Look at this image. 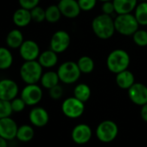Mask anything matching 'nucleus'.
Here are the masks:
<instances>
[{
	"mask_svg": "<svg viewBox=\"0 0 147 147\" xmlns=\"http://www.w3.org/2000/svg\"><path fill=\"white\" fill-rule=\"evenodd\" d=\"M30 14L32 21L35 23L40 24L45 21V10L39 5L30 10Z\"/></svg>",
	"mask_w": 147,
	"mask_h": 147,
	"instance_id": "c756f323",
	"label": "nucleus"
},
{
	"mask_svg": "<svg viewBox=\"0 0 147 147\" xmlns=\"http://www.w3.org/2000/svg\"><path fill=\"white\" fill-rule=\"evenodd\" d=\"M82 11H92L97 4L98 0H77Z\"/></svg>",
	"mask_w": 147,
	"mask_h": 147,
	"instance_id": "473e14b6",
	"label": "nucleus"
},
{
	"mask_svg": "<svg viewBox=\"0 0 147 147\" xmlns=\"http://www.w3.org/2000/svg\"><path fill=\"white\" fill-rule=\"evenodd\" d=\"M61 16V12L56 5H51L45 9V20L49 24L57 23Z\"/></svg>",
	"mask_w": 147,
	"mask_h": 147,
	"instance_id": "bb28decb",
	"label": "nucleus"
},
{
	"mask_svg": "<svg viewBox=\"0 0 147 147\" xmlns=\"http://www.w3.org/2000/svg\"><path fill=\"white\" fill-rule=\"evenodd\" d=\"M19 87L18 83L10 78L0 80V100L11 101L18 97Z\"/></svg>",
	"mask_w": 147,
	"mask_h": 147,
	"instance_id": "9b49d317",
	"label": "nucleus"
},
{
	"mask_svg": "<svg viewBox=\"0 0 147 147\" xmlns=\"http://www.w3.org/2000/svg\"><path fill=\"white\" fill-rule=\"evenodd\" d=\"M138 1H139V2H146L147 0H138Z\"/></svg>",
	"mask_w": 147,
	"mask_h": 147,
	"instance_id": "ea45409f",
	"label": "nucleus"
},
{
	"mask_svg": "<svg viewBox=\"0 0 147 147\" xmlns=\"http://www.w3.org/2000/svg\"><path fill=\"white\" fill-rule=\"evenodd\" d=\"M133 15L139 25L147 26V1L139 2L134 10Z\"/></svg>",
	"mask_w": 147,
	"mask_h": 147,
	"instance_id": "393cba45",
	"label": "nucleus"
},
{
	"mask_svg": "<svg viewBox=\"0 0 147 147\" xmlns=\"http://www.w3.org/2000/svg\"><path fill=\"white\" fill-rule=\"evenodd\" d=\"M71 38L69 34L65 30L55 31L50 39L49 48L57 54L63 53L66 51L70 45Z\"/></svg>",
	"mask_w": 147,
	"mask_h": 147,
	"instance_id": "1a4fd4ad",
	"label": "nucleus"
},
{
	"mask_svg": "<svg viewBox=\"0 0 147 147\" xmlns=\"http://www.w3.org/2000/svg\"><path fill=\"white\" fill-rule=\"evenodd\" d=\"M11 105L13 113H21L25 109L27 106L24 100L21 97H16L12 100H11Z\"/></svg>",
	"mask_w": 147,
	"mask_h": 147,
	"instance_id": "2f4dec72",
	"label": "nucleus"
},
{
	"mask_svg": "<svg viewBox=\"0 0 147 147\" xmlns=\"http://www.w3.org/2000/svg\"><path fill=\"white\" fill-rule=\"evenodd\" d=\"M118 132L119 128L117 124L109 119L100 122L96 128V136L103 143H109L114 140Z\"/></svg>",
	"mask_w": 147,
	"mask_h": 147,
	"instance_id": "0eeeda50",
	"label": "nucleus"
},
{
	"mask_svg": "<svg viewBox=\"0 0 147 147\" xmlns=\"http://www.w3.org/2000/svg\"><path fill=\"white\" fill-rule=\"evenodd\" d=\"M74 96L82 102H86L91 96V88L85 83H80L76 86L74 89Z\"/></svg>",
	"mask_w": 147,
	"mask_h": 147,
	"instance_id": "a878e982",
	"label": "nucleus"
},
{
	"mask_svg": "<svg viewBox=\"0 0 147 147\" xmlns=\"http://www.w3.org/2000/svg\"><path fill=\"white\" fill-rule=\"evenodd\" d=\"M57 5L61 15L70 19L77 18L82 11L77 0H59Z\"/></svg>",
	"mask_w": 147,
	"mask_h": 147,
	"instance_id": "4468645a",
	"label": "nucleus"
},
{
	"mask_svg": "<svg viewBox=\"0 0 147 147\" xmlns=\"http://www.w3.org/2000/svg\"><path fill=\"white\" fill-rule=\"evenodd\" d=\"M77 65L82 74H90L94 69V61L90 56L88 55L81 56L77 61Z\"/></svg>",
	"mask_w": 147,
	"mask_h": 147,
	"instance_id": "cd10ccee",
	"label": "nucleus"
},
{
	"mask_svg": "<svg viewBox=\"0 0 147 147\" xmlns=\"http://www.w3.org/2000/svg\"><path fill=\"white\" fill-rule=\"evenodd\" d=\"M12 21L18 28H24L28 26L32 22L30 11L22 7L18 8L12 15Z\"/></svg>",
	"mask_w": 147,
	"mask_h": 147,
	"instance_id": "f3484780",
	"label": "nucleus"
},
{
	"mask_svg": "<svg viewBox=\"0 0 147 147\" xmlns=\"http://www.w3.org/2000/svg\"><path fill=\"white\" fill-rule=\"evenodd\" d=\"M84 110V102L81 101L75 96L67 98L61 104V111L63 114L70 119H77L81 117L83 114Z\"/></svg>",
	"mask_w": 147,
	"mask_h": 147,
	"instance_id": "423d86ee",
	"label": "nucleus"
},
{
	"mask_svg": "<svg viewBox=\"0 0 147 147\" xmlns=\"http://www.w3.org/2000/svg\"><path fill=\"white\" fill-rule=\"evenodd\" d=\"M49 94L53 100H59L63 95V88L61 85H56L52 88L49 89Z\"/></svg>",
	"mask_w": 147,
	"mask_h": 147,
	"instance_id": "72a5a7b5",
	"label": "nucleus"
},
{
	"mask_svg": "<svg viewBox=\"0 0 147 147\" xmlns=\"http://www.w3.org/2000/svg\"><path fill=\"white\" fill-rule=\"evenodd\" d=\"M12 113L13 111L11 108V101L0 100V119L6 117H11Z\"/></svg>",
	"mask_w": 147,
	"mask_h": 147,
	"instance_id": "7c9ffc66",
	"label": "nucleus"
},
{
	"mask_svg": "<svg viewBox=\"0 0 147 147\" xmlns=\"http://www.w3.org/2000/svg\"><path fill=\"white\" fill-rule=\"evenodd\" d=\"M14 57L9 48L0 47V70L9 69L13 64Z\"/></svg>",
	"mask_w": 147,
	"mask_h": 147,
	"instance_id": "5701e85b",
	"label": "nucleus"
},
{
	"mask_svg": "<svg viewBox=\"0 0 147 147\" xmlns=\"http://www.w3.org/2000/svg\"><path fill=\"white\" fill-rule=\"evenodd\" d=\"M72 139L77 144H87L92 138V130L89 125L86 124H79L74 127L72 133Z\"/></svg>",
	"mask_w": 147,
	"mask_h": 147,
	"instance_id": "2eb2a0df",
	"label": "nucleus"
},
{
	"mask_svg": "<svg viewBox=\"0 0 147 147\" xmlns=\"http://www.w3.org/2000/svg\"><path fill=\"white\" fill-rule=\"evenodd\" d=\"M58 54L52 49H47L41 52L37 61L43 68H51L58 62Z\"/></svg>",
	"mask_w": 147,
	"mask_h": 147,
	"instance_id": "aec40b11",
	"label": "nucleus"
},
{
	"mask_svg": "<svg viewBox=\"0 0 147 147\" xmlns=\"http://www.w3.org/2000/svg\"><path fill=\"white\" fill-rule=\"evenodd\" d=\"M39 3L40 0H18V4L20 7L30 11L39 5Z\"/></svg>",
	"mask_w": 147,
	"mask_h": 147,
	"instance_id": "f704fd0d",
	"label": "nucleus"
},
{
	"mask_svg": "<svg viewBox=\"0 0 147 147\" xmlns=\"http://www.w3.org/2000/svg\"><path fill=\"white\" fill-rule=\"evenodd\" d=\"M128 96L132 103L143 106L147 103V87L140 82H135L128 89Z\"/></svg>",
	"mask_w": 147,
	"mask_h": 147,
	"instance_id": "f8f14e48",
	"label": "nucleus"
},
{
	"mask_svg": "<svg viewBox=\"0 0 147 147\" xmlns=\"http://www.w3.org/2000/svg\"><path fill=\"white\" fill-rule=\"evenodd\" d=\"M116 84L121 89H129L135 83V77L132 72L125 69L122 72L116 74L115 77Z\"/></svg>",
	"mask_w": 147,
	"mask_h": 147,
	"instance_id": "6ab92c4d",
	"label": "nucleus"
},
{
	"mask_svg": "<svg viewBox=\"0 0 147 147\" xmlns=\"http://www.w3.org/2000/svg\"><path fill=\"white\" fill-rule=\"evenodd\" d=\"M101 11H102V13L109 15V16H112L113 13H115V9H114L113 1L103 2L102 6H101Z\"/></svg>",
	"mask_w": 147,
	"mask_h": 147,
	"instance_id": "c9c22d12",
	"label": "nucleus"
},
{
	"mask_svg": "<svg viewBox=\"0 0 147 147\" xmlns=\"http://www.w3.org/2000/svg\"><path fill=\"white\" fill-rule=\"evenodd\" d=\"M35 135L34 128L30 125H22L18 126L16 138L23 143L30 142Z\"/></svg>",
	"mask_w": 147,
	"mask_h": 147,
	"instance_id": "b1692460",
	"label": "nucleus"
},
{
	"mask_svg": "<svg viewBox=\"0 0 147 147\" xmlns=\"http://www.w3.org/2000/svg\"><path fill=\"white\" fill-rule=\"evenodd\" d=\"M29 120L31 125L36 127H42L48 124L49 120V115L45 108L35 106L30 111Z\"/></svg>",
	"mask_w": 147,
	"mask_h": 147,
	"instance_id": "dca6fc26",
	"label": "nucleus"
},
{
	"mask_svg": "<svg viewBox=\"0 0 147 147\" xmlns=\"http://www.w3.org/2000/svg\"><path fill=\"white\" fill-rule=\"evenodd\" d=\"M92 30L98 38L107 40L111 38L116 31L114 19L112 18V16L101 13L93 19Z\"/></svg>",
	"mask_w": 147,
	"mask_h": 147,
	"instance_id": "f257e3e1",
	"label": "nucleus"
},
{
	"mask_svg": "<svg viewBox=\"0 0 147 147\" xmlns=\"http://www.w3.org/2000/svg\"><path fill=\"white\" fill-rule=\"evenodd\" d=\"M131 36L136 45L139 47L147 46V30H146L138 29Z\"/></svg>",
	"mask_w": 147,
	"mask_h": 147,
	"instance_id": "c85d7f7f",
	"label": "nucleus"
},
{
	"mask_svg": "<svg viewBox=\"0 0 147 147\" xmlns=\"http://www.w3.org/2000/svg\"><path fill=\"white\" fill-rule=\"evenodd\" d=\"M59 82H60V79H59L57 72L52 71V70L43 73L40 80V83L42 87L48 90L58 85Z\"/></svg>",
	"mask_w": 147,
	"mask_h": 147,
	"instance_id": "4be33fe9",
	"label": "nucleus"
},
{
	"mask_svg": "<svg viewBox=\"0 0 147 147\" xmlns=\"http://www.w3.org/2000/svg\"><path fill=\"white\" fill-rule=\"evenodd\" d=\"M131 58L129 54L122 49H116L109 53L107 58V69L113 74H118L128 68L130 65Z\"/></svg>",
	"mask_w": 147,
	"mask_h": 147,
	"instance_id": "f03ea898",
	"label": "nucleus"
},
{
	"mask_svg": "<svg viewBox=\"0 0 147 147\" xmlns=\"http://www.w3.org/2000/svg\"><path fill=\"white\" fill-rule=\"evenodd\" d=\"M0 147H8V140L0 137Z\"/></svg>",
	"mask_w": 147,
	"mask_h": 147,
	"instance_id": "4c0bfd02",
	"label": "nucleus"
},
{
	"mask_svg": "<svg viewBox=\"0 0 147 147\" xmlns=\"http://www.w3.org/2000/svg\"><path fill=\"white\" fill-rule=\"evenodd\" d=\"M42 89L37 84H26L20 93V97L27 106L35 107L42 99Z\"/></svg>",
	"mask_w": 147,
	"mask_h": 147,
	"instance_id": "6e6552de",
	"label": "nucleus"
},
{
	"mask_svg": "<svg viewBox=\"0 0 147 147\" xmlns=\"http://www.w3.org/2000/svg\"><path fill=\"white\" fill-rule=\"evenodd\" d=\"M115 30L122 36H131L138 29L139 24L132 13L119 14L114 18Z\"/></svg>",
	"mask_w": 147,
	"mask_h": 147,
	"instance_id": "20e7f679",
	"label": "nucleus"
},
{
	"mask_svg": "<svg viewBox=\"0 0 147 147\" xmlns=\"http://www.w3.org/2000/svg\"><path fill=\"white\" fill-rule=\"evenodd\" d=\"M18 125L11 117H6L0 119V137L6 140H13L17 137Z\"/></svg>",
	"mask_w": 147,
	"mask_h": 147,
	"instance_id": "ddd939ff",
	"label": "nucleus"
},
{
	"mask_svg": "<svg viewBox=\"0 0 147 147\" xmlns=\"http://www.w3.org/2000/svg\"><path fill=\"white\" fill-rule=\"evenodd\" d=\"M24 38L22 31L19 29H13L6 36L5 42L9 49H19L22 43L24 42Z\"/></svg>",
	"mask_w": 147,
	"mask_h": 147,
	"instance_id": "412c9836",
	"label": "nucleus"
},
{
	"mask_svg": "<svg viewBox=\"0 0 147 147\" xmlns=\"http://www.w3.org/2000/svg\"><path fill=\"white\" fill-rule=\"evenodd\" d=\"M21 58L24 61H36L38 59L41 51L40 47L34 40H24L20 48L18 49Z\"/></svg>",
	"mask_w": 147,
	"mask_h": 147,
	"instance_id": "9d476101",
	"label": "nucleus"
},
{
	"mask_svg": "<svg viewBox=\"0 0 147 147\" xmlns=\"http://www.w3.org/2000/svg\"><path fill=\"white\" fill-rule=\"evenodd\" d=\"M98 1H100V2H107V1H113V0H98Z\"/></svg>",
	"mask_w": 147,
	"mask_h": 147,
	"instance_id": "58836bf2",
	"label": "nucleus"
},
{
	"mask_svg": "<svg viewBox=\"0 0 147 147\" xmlns=\"http://www.w3.org/2000/svg\"><path fill=\"white\" fill-rule=\"evenodd\" d=\"M43 67L37 60L24 61L19 69V76L25 84H37L43 74Z\"/></svg>",
	"mask_w": 147,
	"mask_h": 147,
	"instance_id": "7ed1b4c3",
	"label": "nucleus"
},
{
	"mask_svg": "<svg viewBox=\"0 0 147 147\" xmlns=\"http://www.w3.org/2000/svg\"><path fill=\"white\" fill-rule=\"evenodd\" d=\"M115 9V13L127 14L132 13L138 4V0H113Z\"/></svg>",
	"mask_w": 147,
	"mask_h": 147,
	"instance_id": "a211bd4d",
	"label": "nucleus"
},
{
	"mask_svg": "<svg viewBox=\"0 0 147 147\" xmlns=\"http://www.w3.org/2000/svg\"><path fill=\"white\" fill-rule=\"evenodd\" d=\"M140 115H141L142 119L144 121L147 122V103L142 106L141 111H140Z\"/></svg>",
	"mask_w": 147,
	"mask_h": 147,
	"instance_id": "e433bc0d",
	"label": "nucleus"
},
{
	"mask_svg": "<svg viewBox=\"0 0 147 147\" xmlns=\"http://www.w3.org/2000/svg\"><path fill=\"white\" fill-rule=\"evenodd\" d=\"M57 74L60 82L64 84L76 83L81 77L82 72L77 65V62L67 61L62 62L57 69Z\"/></svg>",
	"mask_w": 147,
	"mask_h": 147,
	"instance_id": "39448f33",
	"label": "nucleus"
}]
</instances>
